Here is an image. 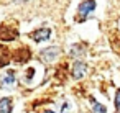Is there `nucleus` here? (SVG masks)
I'll use <instances>...</instances> for the list:
<instances>
[{
    "label": "nucleus",
    "instance_id": "4",
    "mask_svg": "<svg viewBox=\"0 0 120 113\" xmlns=\"http://www.w3.org/2000/svg\"><path fill=\"white\" fill-rule=\"evenodd\" d=\"M109 43H110V48L113 49V53L120 54V31L118 30H112L109 33Z\"/></svg>",
    "mask_w": 120,
    "mask_h": 113
},
{
    "label": "nucleus",
    "instance_id": "14",
    "mask_svg": "<svg viewBox=\"0 0 120 113\" xmlns=\"http://www.w3.org/2000/svg\"><path fill=\"white\" fill-rule=\"evenodd\" d=\"M33 74H35V71H33V69H28V72H26V80H30V77H33Z\"/></svg>",
    "mask_w": 120,
    "mask_h": 113
},
{
    "label": "nucleus",
    "instance_id": "5",
    "mask_svg": "<svg viewBox=\"0 0 120 113\" xmlns=\"http://www.w3.org/2000/svg\"><path fill=\"white\" fill-rule=\"evenodd\" d=\"M49 35H51V30H49V28H40V30H36V31L30 33V38H31V39H35L36 43H40V41L48 39V38H49Z\"/></svg>",
    "mask_w": 120,
    "mask_h": 113
},
{
    "label": "nucleus",
    "instance_id": "11",
    "mask_svg": "<svg viewBox=\"0 0 120 113\" xmlns=\"http://www.w3.org/2000/svg\"><path fill=\"white\" fill-rule=\"evenodd\" d=\"M13 82H15V72H13V71H8L7 75H5L4 80H2V85H12Z\"/></svg>",
    "mask_w": 120,
    "mask_h": 113
},
{
    "label": "nucleus",
    "instance_id": "7",
    "mask_svg": "<svg viewBox=\"0 0 120 113\" xmlns=\"http://www.w3.org/2000/svg\"><path fill=\"white\" fill-rule=\"evenodd\" d=\"M10 59H12V53H10V49H8L7 46H4V44H0V67L8 66Z\"/></svg>",
    "mask_w": 120,
    "mask_h": 113
},
{
    "label": "nucleus",
    "instance_id": "13",
    "mask_svg": "<svg viewBox=\"0 0 120 113\" xmlns=\"http://www.w3.org/2000/svg\"><path fill=\"white\" fill-rule=\"evenodd\" d=\"M115 106H117V111H120V90H117V95H115Z\"/></svg>",
    "mask_w": 120,
    "mask_h": 113
},
{
    "label": "nucleus",
    "instance_id": "9",
    "mask_svg": "<svg viewBox=\"0 0 120 113\" xmlns=\"http://www.w3.org/2000/svg\"><path fill=\"white\" fill-rule=\"evenodd\" d=\"M69 75V69H68V64H61L56 71V79H59V82H64Z\"/></svg>",
    "mask_w": 120,
    "mask_h": 113
},
{
    "label": "nucleus",
    "instance_id": "6",
    "mask_svg": "<svg viewBox=\"0 0 120 113\" xmlns=\"http://www.w3.org/2000/svg\"><path fill=\"white\" fill-rule=\"evenodd\" d=\"M58 54H59V49L58 48H46V49H43L41 51V61H45V62H51L53 59H56L58 57Z\"/></svg>",
    "mask_w": 120,
    "mask_h": 113
},
{
    "label": "nucleus",
    "instance_id": "8",
    "mask_svg": "<svg viewBox=\"0 0 120 113\" xmlns=\"http://www.w3.org/2000/svg\"><path fill=\"white\" fill-rule=\"evenodd\" d=\"M84 72H86V64H84V62H81V61H77V62L72 66L71 75H72L74 79H81V77L84 75Z\"/></svg>",
    "mask_w": 120,
    "mask_h": 113
},
{
    "label": "nucleus",
    "instance_id": "16",
    "mask_svg": "<svg viewBox=\"0 0 120 113\" xmlns=\"http://www.w3.org/2000/svg\"><path fill=\"white\" fill-rule=\"evenodd\" d=\"M18 2H28V0H18Z\"/></svg>",
    "mask_w": 120,
    "mask_h": 113
},
{
    "label": "nucleus",
    "instance_id": "10",
    "mask_svg": "<svg viewBox=\"0 0 120 113\" xmlns=\"http://www.w3.org/2000/svg\"><path fill=\"white\" fill-rule=\"evenodd\" d=\"M12 108H13L12 98H2L0 100V113H10Z\"/></svg>",
    "mask_w": 120,
    "mask_h": 113
},
{
    "label": "nucleus",
    "instance_id": "12",
    "mask_svg": "<svg viewBox=\"0 0 120 113\" xmlns=\"http://www.w3.org/2000/svg\"><path fill=\"white\" fill-rule=\"evenodd\" d=\"M90 102H92V110H94V113H107L104 105H100V103H99V102H95L94 98H92Z\"/></svg>",
    "mask_w": 120,
    "mask_h": 113
},
{
    "label": "nucleus",
    "instance_id": "1",
    "mask_svg": "<svg viewBox=\"0 0 120 113\" xmlns=\"http://www.w3.org/2000/svg\"><path fill=\"white\" fill-rule=\"evenodd\" d=\"M18 38V28L15 21L12 23H2L0 26V39L2 41H13Z\"/></svg>",
    "mask_w": 120,
    "mask_h": 113
},
{
    "label": "nucleus",
    "instance_id": "15",
    "mask_svg": "<svg viewBox=\"0 0 120 113\" xmlns=\"http://www.w3.org/2000/svg\"><path fill=\"white\" fill-rule=\"evenodd\" d=\"M45 113H54V111H49V110H48V111H45Z\"/></svg>",
    "mask_w": 120,
    "mask_h": 113
},
{
    "label": "nucleus",
    "instance_id": "2",
    "mask_svg": "<svg viewBox=\"0 0 120 113\" xmlns=\"http://www.w3.org/2000/svg\"><path fill=\"white\" fill-rule=\"evenodd\" d=\"M95 8V0H84L79 5V12H77V21H82L87 18V15Z\"/></svg>",
    "mask_w": 120,
    "mask_h": 113
},
{
    "label": "nucleus",
    "instance_id": "3",
    "mask_svg": "<svg viewBox=\"0 0 120 113\" xmlns=\"http://www.w3.org/2000/svg\"><path fill=\"white\" fill-rule=\"evenodd\" d=\"M30 57H31V51H30L28 48H20V49H17V51L13 53V56H12V59H13L15 62H20V64L30 61Z\"/></svg>",
    "mask_w": 120,
    "mask_h": 113
}]
</instances>
